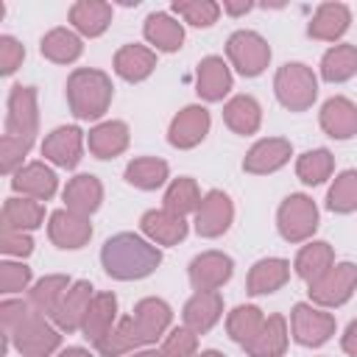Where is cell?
<instances>
[{
	"instance_id": "cell-18",
	"label": "cell",
	"mask_w": 357,
	"mask_h": 357,
	"mask_svg": "<svg viewBox=\"0 0 357 357\" xmlns=\"http://www.w3.org/2000/svg\"><path fill=\"white\" fill-rule=\"evenodd\" d=\"M321 128L335 139H349L357 134V106L346 98H332L321 109Z\"/></svg>"
},
{
	"instance_id": "cell-39",
	"label": "cell",
	"mask_w": 357,
	"mask_h": 357,
	"mask_svg": "<svg viewBox=\"0 0 357 357\" xmlns=\"http://www.w3.org/2000/svg\"><path fill=\"white\" fill-rule=\"evenodd\" d=\"M198 206H201V192H198L192 178H176L167 187V192H165V209L167 212L184 218L190 212H198Z\"/></svg>"
},
{
	"instance_id": "cell-28",
	"label": "cell",
	"mask_w": 357,
	"mask_h": 357,
	"mask_svg": "<svg viewBox=\"0 0 357 357\" xmlns=\"http://www.w3.org/2000/svg\"><path fill=\"white\" fill-rule=\"evenodd\" d=\"M142 343H145V340H142V335H139L134 318L128 315V318H120V321L95 343V349H98L103 357H120V354H126V351H131V349H137V346H142Z\"/></svg>"
},
{
	"instance_id": "cell-50",
	"label": "cell",
	"mask_w": 357,
	"mask_h": 357,
	"mask_svg": "<svg viewBox=\"0 0 357 357\" xmlns=\"http://www.w3.org/2000/svg\"><path fill=\"white\" fill-rule=\"evenodd\" d=\"M343 351H349L351 357H357V321L349 324L346 335H343Z\"/></svg>"
},
{
	"instance_id": "cell-23",
	"label": "cell",
	"mask_w": 357,
	"mask_h": 357,
	"mask_svg": "<svg viewBox=\"0 0 357 357\" xmlns=\"http://www.w3.org/2000/svg\"><path fill=\"white\" fill-rule=\"evenodd\" d=\"M349 8L343 6V3H324V6H318V11H315V17H312V22H310V36L312 39H324V42H335L337 36H343L346 33V28H349Z\"/></svg>"
},
{
	"instance_id": "cell-10",
	"label": "cell",
	"mask_w": 357,
	"mask_h": 357,
	"mask_svg": "<svg viewBox=\"0 0 357 357\" xmlns=\"http://www.w3.org/2000/svg\"><path fill=\"white\" fill-rule=\"evenodd\" d=\"M6 134H36V92L33 86H11L8 95V117H6Z\"/></svg>"
},
{
	"instance_id": "cell-8",
	"label": "cell",
	"mask_w": 357,
	"mask_h": 357,
	"mask_svg": "<svg viewBox=\"0 0 357 357\" xmlns=\"http://www.w3.org/2000/svg\"><path fill=\"white\" fill-rule=\"evenodd\" d=\"M290 324H293V337L301 346H321L335 335V318L329 312L312 310L310 304H296Z\"/></svg>"
},
{
	"instance_id": "cell-30",
	"label": "cell",
	"mask_w": 357,
	"mask_h": 357,
	"mask_svg": "<svg viewBox=\"0 0 357 357\" xmlns=\"http://www.w3.org/2000/svg\"><path fill=\"white\" fill-rule=\"evenodd\" d=\"M287 346V326L282 315H271L265 318V326L259 329V335L245 343L248 357H279Z\"/></svg>"
},
{
	"instance_id": "cell-33",
	"label": "cell",
	"mask_w": 357,
	"mask_h": 357,
	"mask_svg": "<svg viewBox=\"0 0 357 357\" xmlns=\"http://www.w3.org/2000/svg\"><path fill=\"white\" fill-rule=\"evenodd\" d=\"M145 39L156 45L159 50H178L184 42V28L170 17V14H151L145 20Z\"/></svg>"
},
{
	"instance_id": "cell-19",
	"label": "cell",
	"mask_w": 357,
	"mask_h": 357,
	"mask_svg": "<svg viewBox=\"0 0 357 357\" xmlns=\"http://www.w3.org/2000/svg\"><path fill=\"white\" fill-rule=\"evenodd\" d=\"M287 159H290V142H287V139H279V137H271V139H259V142L248 151L243 167H245L248 173H273V170H279Z\"/></svg>"
},
{
	"instance_id": "cell-51",
	"label": "cell",
	"mask_w": 357,
	"mask_h": 357,
	"mask_svg": "<svg viewBox=\"0 0 357 357\" xmlns=\"http://www.w3.org/2000/svg\"><path fill=\"white\" fill-rule=\"evenodd\" d=\"M223 8H226L229 14H245V11L251 8V3H226Z\"/></svg>"
},
{
	"instance_id": "cell-11",
	"label": "cell",
	"mask_w": 357,
	"mask_h": 357,
	"mask_svg": "<svg viewBox=\"0 0 357 357\" xmlns=\"http://www.w3.org/2000/svg\"><path fill=\"white\" fill-rule=\"evenodd\" d=\"M92 284L89 282H73L70 290L61 296L53 318L56 324L64 329V332H75V329H84V321H86V312H89V304H92Z\"/></svg>"
},
{
	"instance_id": "cell-35",
	"label": "cell",
	"mask_w": 357,
	"mask_h": 357,
	"mask_svg": "<svg viewBox=\"0 0 357 357\" xmlns=\"http://www.w3.org/2000/svg\"><path fill=\"white\" fill-rule=\"evenodd\" d=\"M332 259L335 257H332V248L326 243H310L296 257V273L312 284L315 279H321L332 268Z\"/></svg>"
},
{
	"instance_id": "cell-43",
	"label": "cell",
	"mask_w": 357,
	"mask_h": 357,
	"mask_svg": "<svg viewBox=\"0 0 357 357\" xmlns=\"http://www.w3.org/2000/svg\"><path fill=\"white\" fill-rule=\"evenodd\" d=\"M326 204L332 212H354L357 209V170H343L329 187Z\"/></svg>"
},
{
	"instance_id": "cell-53",
	"label": "cell",
	"mask_w": 357,
	"mask_h": 357,
	"mask_svg": "<svg viewBox=\"0 0 357 357\" xmlns=\"http://www.w3.org/2000/svg\"><path fill=\"white\" fill-rule=\"evenodd\" d=\"M131 357H162V351H139V354H131Z\"/></svg>"
},
{
	"instance_id": "cell-38",
	"label": "cell",
	"mask_w": 357,
	"mask_h": 357,
	"mask_svg": "<svg viewBox=\"0 0 357 357\" xmlns=\"http://www.w3.org/2000/svg\"><path fill=\"white\" fill-rule=\"evenodd\" d=\"M357 73V47L354 45H335L332 50H326L324 61H321V75L326 81H349Z\"/></svg>"
},
{
	"instance_id": "cell-47",
	"label": "cell",
	"mask_w": 357,
	"mask_h": 357,
	"mask_svg": "<svg viewBox=\"0 0 357 357\" xmlns=\"http://www.w3.org/2000/svg\"><path fill=\"white\" fill-rule=\"evenodd\" d=\"M195 354V332L184 329H173L162 346V357H192Z\"/></svg>"
},
{
	"instance_id": "cell-52",
	"label": "cell",
	"mask_w": 357,
	"mask_h": 357,
	"mask_svg": "<svg viewBox=\"0 0 357 357\" xmlns=\"http://www.w3.org/2000/svg\"><path fill=\"white\" fill-rule=\"evenodd\" d=\"M59 357H92L89 351H84V349H78V346H73V349H64Z\"/></svg>"
},
{
	"instance_id": "cell-13",
	"label": "cell",
	"mask_w": 357,
	"mask_h": 357,
	"mask_svg": "<svg viewBox=\"0 0 357 357\" xmlns=\"http://www.w3.org/2000/svg\"><path fill=\"white\" fill-rule=\"evenodd\" d=\"M231 259L220 251H206L201 257H195L190 262V282L195 290L206 293V290H218L223 282H229L231 276Z\"/></svg>"
},
{
	"instance_id": "cell-54",
	"label": "cell",
	"mask_w": 357,
	"mask_h": 357,
	"mask_svg": "<svg viewBox=\"0 0 357 357\" xmlns=\"http://www.w3.org/2000/svg\"><path fill=\"white\" fill-rule=\"evenodd\" d=\"M198 357H223V354H220V351H201Z\"/></svg>"
},
{
	"instance_id": "cell-49",
	"label": "cell",
	"mask_w": 357,
	"mask_h": 357,
	"mask_svg": "<svg viewBox=\"0 0 357 357\" xmlns=\"http://www.w3.org/2000/svg\"><path fill=\"white\" fill-rule=\"evenodd\" d=\"M0 248H3V254L25 257V254L33 251V240H31L28 234H22V231H3V237H0Z\"/></svg>"
},
{
	"instance_id": "cell-41",
	"label": "cell",
	"mask_w": 357,
	"mask_h": 357,
	"mask_svg": "<svg viewBox=\"0 0 357 357\" xmlns=\"http://www.w3.org/2000/svg\"><path fill=\"white\" fill-rule=\"evenodd\" d=\"M67 287H70V279L67 276H45V279H39L36 282V287L31 290V307L36 310V312H56V307H59V301H61V296L67 293Z\"/></svg>"
},
{
	"instance_id": "cell-25",
	"label": "cell",
	"mask_w": 357,
	"mask_h": 357,
	"mask_svg": "<svg viewBox=\"0 0 357 357\" xmlns=\"http://www.w3.org/2000/svg\"><path fill=\"white\" fill-rule=\"evenodd\" d=\"M153 67H156V53L142 45H126L114 56V70L126 81H142L153 73Z\"/></svg>"
},
{
	"instance_id": "cell-46",
	"label": "cell",
	"mask_w": 357,
	"mask_h": 357,
	"mask_svg": "<svg viewBox=\"0 0 357 357\" xmlns=\"http://www.w3.org/2000/svg\"><path fill=\"white\" fill-rule=\"evenodd\" d=\"M31 282V268L20 262H3L0 265V290L3 293H20Z\"/></svg>"
},
{
	"instance_id": "cell-27",
	"label": "cell",
	"mask_w": 357,
	"mask_h": 357,
	"mask_svg": "<svg viewBox=\"0 0 357 357\" xmlns=\"http://www.w3.org/2000/svg\"><path fill=\"white\" fill-rule=\"evenodd\" d=\"M70 22L84 33V36H100L106 25L112 22V6L100 0H78L70 8Z\"/></svg>"
},
{
	"instance_id": "cell-17",
	"label": "cell",
	"mask_w": 357,
	"mask_h": 357,
	"mask_svg": "<svg viewBox=\"0 0 357 357\" xmlns=\"http://www.w3.org/2000/svg\"><path fill=\"white\" fill-rule=\"evenodd\" d=\"M11 187L22 195H31L33 201H47L56 192V173L42 162H31L14 173Z\"/></svg>"
},
{
	"instance_id": "cell-20",
	"label": "cell",
	"mask_w": 357,
	"mask_h": 357,
	"mask_svg": "<svg viewBox=\"0 0 357 357\" xmlns=\"http://www.w3.org/2000/svg\"><path fill=\"white\" fill-rule=\"evenodd\" d=\"M142 231L159 245H176L187 237V223L167 209H151L142 215Z\"/></svg>"
},
{
	"instance_id": "cell-36",
	"label": "cell",
	"mask_w": 357,
	"mask_h": 357,
	"mask_svg": "<svg viewBox=\"0 0 357 357\" xmlns=\"http://www.w3.org/2000/svg\"><path fill=\"white\" fill-rule=\"evenodd\" d=\"M42 56L56 61V64L75 61L81 56V39L73 31H67V28H53L42 39Z\"/></svg>"
},
{
	"instance_id": "cell-40",
	"label": "cell",
	"mask_w": 357,
	"mask_h": 357,
	"mask_svg": "<svg viewBox=\"0 0 357 357\" xmlns=\"http://www.w3.org/2000/svg\"><path fill=\"white\" fill-rule=\"evenodd\" d=\"M229 335H231V340H237V343H251L257 335H259V329L265 326V318H262V310H257V307H251V304H245V307H237V310H231V315H229Z\"/></svg>"
},
{
	"instance_id": "cell-5",
	"label": "cell",
	"mask_w": 357,
	"mask_h": 357,
	"mask_svg": "<svg viewBox=\"0 0 357 357\" xmlns=\"http://www.w3.org/2000/svg\"><path fill=\"white\" fill-rule=\"evenodd\" d=\"M226 53H229L231 64L237 67V73L240 75H248V78L259 75L268 67V61H271L268 42L259 33H254V31H237V33H231L229 42H226Z\"/></svg>"
},
{
	"instance_id": "cell-32",
	"label": "cell",
	"mask_w": 357,
	"mask_h": 357,
	"mask_svg": "<svg viewBox=\"0 0 357 357\" xmlns=\"http://www.w3.org/2000/svg\"><path fill=\"white\" fill-rule=\"evenodd\" d=\"M114 315H117V298L114 293H98L89 304V312H86V321H84V337L98 343L114 324Z\"/></svg>"
},
{
	"instance_id": "cell-7",
	"label": "cell",
	"mask_w": 357,
	"mask_h": 357,
	"mask_svg": "<svg viewBox=\"0 0 357 357\" xmlns=\"http://www.w3.org/2000/svg\"><path fill=\"white\" fill-rule=\"evenodd\" d=\"M318 226V209L307 195H290L279 206V231L287 243L307 240Z\"/></svg>"
},
{
	"instance_id": "cell-31",
	"label": "cell",
	"mask_w": 357,
	"mask_h": 357,
	"mask_svg": "<svg viewBox=\"0 0 357 357\" xmlns=\"http://www.w3.org/2000/svg\"><path fill=\"white\" fill-rule=\"evenodd\" d=\"M290 276V265L284 259H259L251 273H248V293L251 296H262V293H273L279 290Z\"/></svg>"
},
{
	"instance_id": "cell-12",
	"label": "cell",
	"mask_w": 357,
	"mask_h": 357,
	"mask_svg": "<svg viewBox=\"0 0 357 357\" xmlns=\"http://www.w3.org/2000/svg\"><path fill=\"white\" fill-rule=\"evenodd\" d=\"M47 234L59 248H81L92 237V226L86 220V215H78V212H70V209H59V212L50 215Z\"/></svg>"
},
{
	"instance_id": "cell-6",
	"label": "cell",
	"mask_w": 357,
	"mask_h": 357,
	"mask_svg": "<svg viewBox=\"0 0 357 357\" xmlns=\"http://www.w3.org/2000/svg\"><path fill=\"white\" fill-rule=\"evenodd\" d=\"M354 287H357V265L340 262V265H332L321 279L310 284V298L324 307H337L351 298Z\"/></svg>"
},
{
	"instance_id": "cell-4",
	"label": "cell",
	"mask_w": 357,
	"mask_h": 357,
	"mask_svg": "<svg viewBox=\"0 0 357 357\" xmlns=\"http://www.w3.org/2000/svg\"><path fill=\"white\" fill-rule=\"evenodd\" d=\"M273 89H276L279 103L287 106L290 112L310 109L312 100H315V95H318V84H315L312 70L304 67V64H298V61L279 67L276 81H273Z\"/></svg>"
},
{
	"instance_id": "cell-16",
	"label": "cell",
	"mask_w": 357,
	"mask_h": 357,
	"mask_svg": "<svg viewBox=\"0 0 357 357\" xmlns=\"http://www.w3.org/2000/svg\"><path fill=\"white\" fill-rule=\"evenodd\" d=\"M81 145H84L81 128H75V126H61V128H56L53 134L45 137L42 153H45L50 162H56L59 167H75L78 159H81Z\"/></svg>"
},
{
	"instance_id": "cell-34",
	"label": "cell",
	"mask_w": 357,
	"mask_h": 357,
	"mask_svg": "<svg viewBox=\"0 0 357 357\" xmlns=\"http://www.w3.org/2000/svg\"><path fill=\"white\" fill-rule=\"evenodd\" d=\"M223 120L237 134H254L259 128V103L251 95H237L226 103Z\"/></svg>"
},
{
	"instance_id": "cell-37",
	"label": "cell",
	"mask_w": 357,
	"mask_h": 357,
	"mask_svg": "<svg viewBox=\"0 0 357 357\" xmlns=\"http://www.w3.org/2000/svg\"><path fill=\"white\" fill-rule=\"evenodd\" d=\"M165 178H167V162H162L156 156L134 159L126 167V181L139 187V190H156V187L165 184Z\"/></svg>"
},
{
	"instance_id": "cell-3",
	"label": "cell",
	"mask_w": 357,
	"mask_h": 357,
	"mask_svg": "<svg viewBox=\"0 0 357 357\" xmlns=\"http://www.w3.org/2000/svg\"><path fill=\"white\" fill-rule=\"evenodd\" d=\"M6 337L17 346V351L22 357H47L59 346V332L33 307H28V312L6 332Z\"/></svg>"
},
{
	"instance_id": "cell-21",
	"label": "cell",
	"mask_w": 357,
	"mask_h": 357,
	"mask_svg": "<svg viewBox=\"0 0 357 357\" xmlns=\"http://www.w3.org/2000/svg\"><path fill=\"white\" fill-rule=\"evenodd\" d=\"M231 89V73L220 56H206L198 64V95L206 100H223Z\"/></svg>"
},
{
	"instance_id": "cell-42",
	"label": "cell",
	"mask_w": 357,
	"mask_h": 357,
	"mask_svg": "<svg viewBox=\"0 0 357 357\" xmlns=\"http://www.w3.org/2000/svg\"><path fill=\"white\" fill-rule=\"evenodd\" d=\"M332 153L326 148H315V151H307L298 156V165H296V173L304 184H321L324 178H329L332 173Z\"/></svg>"
},
{
	"instance_id": "cell-22",
	"label": "cell",
	"mask_w": 357,
	"mask_h": 357,
	"mask_svg": "<svg viewBox=\"0 0 357 357\" xmlns=\"http://www.w3.org/2000/svg\"><path fill=\"white\" fill-rule=\"evenodd\" d=\"M131 318H134V324H137L142 340L151 343V340H156V337L167 329L173 312H170V307H167L162 298H142V301L134 307V315H131Z\"/></svg>"
},
{
	"instance_id": "cell-24",
	"label": "cell",
	"mask_w": 357,
	"mask_h": 357,
	"mask_svg": "<svg viewBox=\"0 0 357 357\" xmlns=\"http://www.w3.org/2000/svg\"><path fill=\"white\" fill-rule=\"evenodd\" d=\"M45 206L33 198H8L3 204V231H28L42 226Z\"/></svg>"
},
{
	"instance_id": "cell-48",
	"label": "cell",
	"mask_w": 357,
	"mask_h": 357,
	"mask_svg": "<svg viewBox=\"0 0 357 357\" xmlns=\"http://www.w3.org/2000/svg\"><path fill=\"white\" fill-rule=\"evenodd\" d=\"M22 56L25 50L14 36H0V73L3 75H11L22 64Z\"/></svg>"
},
{
	"instance_id": "cell-15",
	"label": "cell",
	"mask_w": 357,
	"mask_h": 357,
	"mask_svg": "<svg viewBox=\"0 0 357 357\" xmlns=\"http://www.w3.org/2000/svg\"><path fill=\"white\" fill-rule=\"evenodd\" d=\"M220 312H223V301H220L218 290H206V293L198 290V293L184 304L181 318H184V326H187L190 332L204 335V332H209V329L218 324Z\"/></svg>"
},
{
	"instance_id": "cell-26",
	"label": "cell",
	"mask_w": 357,
	"mask_h": 357,
	"mask_svg": "<svg viewBox=\"0 0 357 357\" xmlns=\"http://www.w3.org/2000/svg\"><path fill=\"white\" fill-rule=\"evenodd\" d=\"M100 198H103V187L95 176L84 173V176H75L67 187H64V201H67V209L70 212H78V215H89L100 206Z\"/></svg>"
},
{
	"instance_id": "cell-44",
	"label": "cell",
	"mask_w": 357,
	"mask_h": 357,
	"mask_svg": "<svg viewBox=\"0 0 357 357\" xmlns=\"http://www.w3.org/2000/svg\"><path fill=\"white\" fill-rule=\"evenodd\" d=\"M173 11L181 14L195 28H206V25H212L218 20L220 6L212 3V0H176L173 3Z\"/></svg>"
},
{
	"instance_id": "cell-14",
	"label": "cell",
	"mask_w": 357,
	"mask_h": 357,
	"mask_svg": "<svg viewBox=\"0 0 357 357\" xmlns=\"http://www.w3.org/2000/svg\"><path fill=\"white\" fill-rule=\"evenodd\" d=\"M209 131V112L204 106H187L181 109L170 123V145L176 148H195Z\"/></svg>"
},
{
	"instance_id": "cell-29",
	"label": "cell",
	"mask_w": 357,
	"mask_h": 357,
	"mask_svg": "<svg viewBox=\"0 0 357 357\" xmlns=\"http://www.w3.org/2000/svg\"><path fill=\"white\" fill-rule=\"evenodd\" d=\"M128 145V128L126 123L120 120H112V123H100L89 131V151L98 156V159H112L117 153H123Z\"/></svg>"
},
{
	"instance_id": "cell-2",
	"label": "cell",
	"mask_w": 357,
	"mask_h": 357,
	"mask_svg": "<svg viewBox=\"0 0 357 357\" xmlns=\"http://www.w3.org/2000/svg\"><path fill=\"white\" fill-rule=\"evenodd\" d=\"M67 100L78 120L100 117L112 103V81L100 70H75L67 81Z\"/></svg>"
},
{
	"instance_id": "cell-9",
	"label": "cell",
	"mask_w": 357,
	"mask_h": 357,
	"mask_svg": "<svg viewBox=\"0 0 357 357\" xmlns=\"http://www.w3.org/2000/svg\"><path fill=\"white\" fill-rule=\"evenodd\" d=\"M231 218H234V206H231L229 195L220 190H212V192H206V198L201 201V206L195 212V231L201 237H218L229 229Z\"/></svg>"
},
{
	"instance_id": "cell-1",
	"label": "cell",
	"mask_w": 357,
	"mask_h": 357,
	"mask_svg": "<svg viewBox=\"0 0 357 357\" xmlns=\"http://www.w3.org/2000/svg\"><path fill=\"white\" fill-rule=\"evenodd\" d=\"M100 262L109 276L128 282V279H142V276L153 273V268L162 262V251L156 245L145 243L142 237L123 231L103 243Z\"/></svg>"
},
{
	"instance_id": "cell-45",
	"label": "cell",
	"mask_w": 357,
	"mask_h": 357,
	"mask_svg": "<svg viewBox=\"0 0 357 357\" xmlns=\"http://www.w3.org/2000/svg\"><path fill=\"white\" fill-rule=\"evenodd\" d=\"M33 137H22V134H3L0 139V167L3 173H14V167L22 162V156L31 151Z\"/></svg>"
}]
</instances>
